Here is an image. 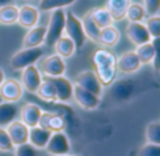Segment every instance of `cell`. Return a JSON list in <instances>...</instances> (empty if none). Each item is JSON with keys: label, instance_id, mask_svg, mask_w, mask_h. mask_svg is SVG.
I'll return each mask as SVG.
<instances>
[{"label": "cell", "instance_id": "23", "mask_svg": "<svg viewBox=\"0 0 160 156\" xmlns=\"http://www.w3.org/2000/svg\"><path fill=\"white\" fill-rule=\"evenodd\" d=\"M119 30L114 25H108L100 30V35H98V42L104 47H114L117 42L119 41Z\"/></svg>", "mask_w": 160, "mask_h": 156}, {"label": "cell", "instance_id": "31", "mask_svg": "<svg viewBox=\"0 0 160 156\" xmlns=\"http://www.w3.org/2000/svg\"><path fill=\"white\" fill-rule=\"evenodd\" d=\"M145 137H146L148 143H156L160 145V123L159 121H153L146 127L145 131Z\"/></svg>", "mask_w": 160, "mask_h": 156}, {"label": "cell", "instance_id": "18", "mask_svg": "<svg viewBox=\"0 0 160 156\" xmlns=\"http://www.w3.org/2000/svg\"><path fill=\"white\" fill-rule=\"evenodd\" d=\"M51 134L52 132L49 129H45L42 127H32L30 128V132H28V143L31 146H34L35 149H45L48 141L51 138Z\"/></svg>", "mask_w": 160, "mask_h": 156}, {"label": "cell", "instance_id": "5", "mask_svg": "<svg viewBox=\"0 0 160 156\" xmlns=\"http://www.w3.org/2000/svg\"><path fill=\"white\" fill-rule=\"evenodd\" d=\"M70 141L63 131L52 132L48 141L45 151L49 156H65L70 153Z\"/></svg>", "mask_w": 160, "mask_h": 156}, {"label": "cell", "instance_id": "19", "mask_svg": "<svg viewBox=\"0 0 160 156\" xmlns=\"http://www.w3.org/2000/svg\"><path fill=\"white\" fill-rule=\"evenodd\" d=\"M45 34H47V27L45 25H35V27L30 28L24 37V41H22L24 48L41 47L45 41Z\"/></svg>", "mask_w": 160, "mask_h": 156}, {"label": "cell", "instance_id": "13", "mask_svg": "<svg viewBox=\"0 0 160 156\" xmlns=\"http://www.w3.org/2000/svg\"><path fill=\"white\" fill-rule=\"evenodd\" d=\"M141 62L135 51L124 52L117 58V70L121 73H133L141 69Z\"/></svg>", "mask_w": 160, "mask_h": 156}, {"label": "cell", "instance_id": "39", "mask_svg": "<svg viewBox=\"0 0 160 156\" xmlns=\"http://www.w3.org/2000/svg\"><path fill=\"white\" fill-rule=\"evenodd\" d=\"M4 72H3V69H0V86H2V83L4 82Z\"/></svg>", "mask_w": 160, "mask_h": 156}, {"label": "cell", "instance_id": "11", "mask_svg": "<svg viewBox=\"0 0 160 156\" xmlns=\"http://www.w3.org/2000/svg\"><path fill=\"white\" fill-rule=\"evenodd\" d=\"M127 37L136 47L152 41V37L149 35V33L146 30V25L143 23H129L127 25Z\"/></svg>", "mask_w": 160, "mask_h": 156}, {"label": "cell", "instance_id": "37", "mask_svg": "<svg viewBox=\"0 0 160 156\" xmlns=\"http://www.w3.org/2000/svg\"><path fill=\"white\" fill-rule=\"evenodd\" d=\"M143 7L148 16H156L160 10V0H143Z\"/></svg>", "mask_w": 160, "mask_h": 156}, {"label": "cell", "instance_id": "24", "mask_svg": "<svg viewBox=\"0 0 160 156\" xmlns=\"http://www.w3.org/2000/svg\"><path fill=\"white\" fill-rule=\"evenodd\" d=\"M53 48L56 51V55H59L61 58H70L76 52V47L73 44V41L66 35H62L56 41V44L53 45Z\"/></svg>", "mask_w": 160, "mask_h": 156}, {"label": "cell", "instance_id": "12", "mask_svg": "<svg viewBox=\"0 0 160 156\" xmlns=\"http://www.w3.org/2000/svg\"><path fill=\"white\" fill-rule=\"evenodd\" d=\"M6 131H7L14 148L28 142V132H30V128H28L25 124H22L21 121L14 120L13 123H10L6 127Z\"/></svg>", "mask_w": 160, "mask_h": 156}, {"label": "cell", "instance_id": "8", "mask_svg": "<svg viewBox=\"0 0 160 156\" xmlns=\"http://www.w3.org/2000/svg\"><path fill=\"white\" fill-rule=\"evenodd\" d=\"M42 75L39 72V69L35 65H31V66L22 69L21 73V86L22 89H25L30 93H37L38 87L42 83Z\"/></svg>", "mask_w": 160, "mask_h": 156}, {"label": "cell", "instance_id": "10", "mask_svg": "<svg viewBox=\"0 0 160 156\" xmlns=\"http://www.w3.org/2000/svg\"><path fill=\"white\" fill-rule=\"evenodd\" d=\"M52 82L53 87H55L56 93V101L59 103H69L73 98V83L66 79L65 76H59V78H49Z\"/></svg>", "mask_w": 160, "mask_h": 156}, {"label": "cell", "instance_id": "38", "mask_svg": "<svg viewBox=\"0 0 160 156\" xmlns=\"http://www.w3.org/2000/svg\"><path fill=\"white\" fill-rule=\"evenodd\" d=\"M8 4H13V0H0V8Z\"/></svg>", "mask_w": 160, "mask_h": 156}, {"label": "cell", "instance_id": "22", "mask_svg": "<svg viewBox=\"0 0 160 156\" xmlns=\"http://www.w3.org/2000/svg\"><path fill=\"white\" fill-rule=\"evenodd\" d=\"M135 86H133V82L131 80H122V82H117L115 84L112 83V89H111V96L117 100L122 101L129 98V96L133 93Z\"/></svg>", "mask_w": 160, "mask_h": 156}, {"label": "cell", "instance_id": "33", "mask_svg": "<svg viewBox=\"0 0 160 156\" xmlns=\"http://www.w3.org/2000/svg\"><path fill=\"white\" fill-rule=\"evenodd\" d=\"M65 120L61 114H53L51 113L49 117V123H48V129L51 132H58V131H63L65 129Z\"/></svg>", "mask_w": 160, "mask_h": 156}, {"label": "cell", "instance_id": "26", "mask_svg": "<svg viewBox=\"0 0 160 156\" xmlns=\"http://www.w3.org/2000/svg\"><path fill=\"white\" fill-rule=\"evenodd\" d=\"M37 96L45 101H56L55 87H53L52 82L49 80V78L42 79L41 86L38 87V90H37Z\"/></svg>", "mask_w": 160, "mask_h": 156}, {"label": "cell", "instance_id": "21", "mask_svg": "<svg viewBox=\"0 0 160 156\" xmlns=\"http://www.w3.org/2000/svg\"><path fill=\"white\" fill-rule=\"evenodd\" d=\"M17 114H18V107L16 103H7V101L0 103V127L6 128L8 124L16 120Z\"/></svg>", "mask_w": 160, "mask_h": 156}, {"label": "cell", "instance_id": "9", "mask_svg": "<svg viewBox=\"0 0 160 156\" xmlns=\"http://www.w3.org/2000/svg\"><path fill=\"white\" fill-rule=\"evenodd\" d=\"M22 89L21 83L16 79H4V82L0 86V96L3 101L7 103H16L22 97Z\"/></svg>", "mask_w": 160, "mask_h": 156}, {"label": "cell", "instance_id": "27", "mask_svg": "<svg viewBox=\"0 0 160 156\" xmlns=\"http://www.w3.org/2000/svg\"><path fill=\"white\" fill-rule=\"evenodd\" d=\"M91 17H93L94 23L97 24V27L100 30L104 27H108V25H112V23H114L105 7H97L94 10H91Z\"/></svg>", "mask_w": 160, "mask_h": 156}, {"label": "cell", "instance_id": "41", "mask_svg": "<svg viewBox=\"0 0 160 156\" xmlns=\"http://www.w3.org/2000/svg\"><path fill=\"white\" fill-rule=\"evenodd\" d=\"M65 156H73V155H70V153H69V155H65Z\"/></svg>", "mask_w": 160, "mask_h": 156}, {"label": "cell", "instance_id": "3", "mask_svg": "<svg viewBox=\"0 0 160 156\" xmlns=\"http://www.w3.org/2000/svg\"><path fill=\"white\" fill-rule=\"evenodd\" d=\"M63 31H65V11L62 8L53 10L49 17L44 44L49 48H53L56 41L63 35Z\"/></svg>", "mask_w": 160, "mask_h": 156}, {"label": "cell", "instance_id": "17", "mask_svg": "<svg viewBox=\"0 0 160 156\" xmlns=\"http://www.w3.org/2000/svg\"><path fill=\"white\" fill-rule=\"evenodd\" d=\"M18 114H20V121H21L22 124H25L28 128H32V127L38 125V121L42 114V110H41V107L37 106V104L27 103L21 107Z\"/></svg>", "mask_w": 160, "mask_h": 156}, {"label": "cell", "instance_id": "6", "mask_svg": "<svg viewBox=\"0 0 160 156\" xmlns=\"http://www.w3.org/2000/svg\"><path fill=\"white\" fill-rule=\"evenodd\" d=\"M38 69L41 72V75H44L45 78H59V76L65 75L66 63H65L63 58L53 53V55L47 56L42 61L41 68H38Z\"/></svg>", "mask_w": 160, "mask_h": 156}, {"label": "cell", "instance_id": "20", "mask_svg": "<svg viewBox=\"0 0 160 156\" xmlns=\"http://www.w3.org/2000/svg\"><path fill=\"white\" fill-rule=\"evenodd\" d=\"M131 3L132 0H107L105 8L108 10L112 21L115 23L125 18V14H127V10Z\"/></svg>", "mask_w": 160, "mask_h": 156}, {"label": "cell", "instance_id": "16", "mask_svg": "<svg viewBox=\"0 0 160 156\" xmlns=\"http://www.w3.org/2000/svg\"><path fill=\"white\" fill-rule=\"evenodd\" d=\"M136 55L139 58L141 65H149L153 62L156 56H159V38H152L148 44L136 47Z\"/></svg>", "mask_w": 160, "mask_h": 156}, {"label": "cell", "instance_id": "15", "mask_svg": "<svg viewBox=\"0 0 160 156\" xmlns=\"http://www.w3.org/2000/svg\"><path fill=\"white\" fill-rule=\"evenodd\" d=\"M39 20V10L31 4H24L18 7V17H17V23L24 28H32L38 25Z\"/></svg>", "mask_w": 160, "mask_h": 156}, {"label": "cell", "instance_id": "1", "mask_svg": "<svg viewBox=\"0 0 160 156\" xmlns=\"http://www.w3.org/2000/svg\"><path fill=\"white\" fill-rule=\"evenodd\" d=\"M93 63L96 66L94 72H96L101 86H111L115 82L117 73H118L117 56L104 48H97L93 53Z\"/></svg>", "mask_w": 160, "mask_h": 156}, {"label": "cell", "instance_id": "35", "mask_svg": "<svg viewBox=\"0 0 160 156\" xmlns=\"http://www.w3.org/2000/svg\"><path fill=\"white\" fill-rule=\"evenodd\" d=\"M0 151L2 152L14 151V146H13V143H11L7 131H6V128H2V127H0Z\"/></svg>", "mask_w": 160, "mask_h": 156}, {"label": "cell", "instance_id": "34", "mask_svg": "<svg viewBox=\"0 0 160 156\" xmlns=\"http://www.w3.org/2000/svg\"><path fill=\"white\" fill-rule=\"evenodd\" d=\"M14 156H38V149L31 146L30 143H22V145L16 146L14 149Z\"/></svg>", "mask_w": 160, "mask_h": 156}, {"label": "cell", "instance_id": "29", "mask_svg": "<svg viewBox=\"0 0 160 156\" xmlns=\"http://www.w3.org/2000/svg\"><path fill=\"white\" fill-rule=\"evenodd\" d=\"M17 17H18V7L17 6L8 4L0 8V24H14V23H17Z\"/></svg>", "mask_w": 160, "mask_h": 156}, {"label": "cell", "instance_id": "30", "mask_svg": "<svg viewBox=\"0 0 160 156\" xmlns=\"http://www.w3.org/2000/svg\"><path fill=\"white\" fill-rule=\"evenodd\" d=\"M78 0H39L38 10L39 11H53L58 8H63L73 4Z\"/></svg>", "mask_w": 160, "mask_h": 156}, {"label": "cell", "instance_id": "36", "mask_svg": "<svg viewBox=\"0 0 160 156\" xmlns=\"http://www.w3.org/2000/svg\"><path fill=\"white\" fill-rule=\"evenodd\" d=\"M138 156H160V145L146 142L141 149H139Z\"/></svg>", "mask_w": 160, "mask_h": 156}, {"label": "cell", "instance_id": "28", "mask_svg": "<svg viewBox=\"0 0 160 156\" xmlns=\"http://www.w3.org/2000/svg\"><path fill=\"white\" fill-rule=\"evenodd\" d=\"M125 17L128 18L129 23H142L145 20V17H146V11H145L143 4H141V3H131Z\"/></svg>", "mask_w": 160, "mask_h": 156}, {"label": "cell", "instance_id": "7", "mask_svg": "<svg viewBox=\"0 0 160 156\" xmlns=\"http://www.w3.org/2000/svg\"><path fill=\"white\" fill-rule=\"evenodd\" d=\"M75 84L96 94L97 97H101L102 94V86L94 70H84V72L79 73L75 78Z\"/></svg>", "mask_w": 160, "mask_h": 156}, {"label": "cell", "instance_id": "4", "mask_svg": "<svg viewBox=\"0 0 160 156\" xmlns=\"http://www.w3.org/2000/svg\"><path fill=\"white\" fill-rule=\"evenodd\" d=\"M44 55V48L34 47V48H22L16 52L10 59V68L14 70H22L25 68L35 65L41 56Z\"/></svg>", "mask_w": 160, "mask_h": 156}, {"label": "cell", "instance_id": "25", "mask_svg": "<svg viewBox=\"0 0 160 156\" xmlns=\"http://www.w3.org/2000/svg\"><path fill=\"white\" fill-rule=\"evenodd\" d=\"M82 25L84 30L86 38H90L91 41L98 42V35H100V28L97 27V24L94 23L93 17H91V10L87 11L84 14V17L82 18Z\"/></svg>", "mask_w": 160, "mask_h": 156}, {"label": "cell", "instance_id": "32", "mask_svg": "<svg viewBox=\"0 0 160 156\" xmlns=\"http://www.w3.org/2000/svg\"><path fill=\"white\" fill-rule=\"evenodd\" d=\"M145 25H146V30L152 38H159L160 37V17H159V14L150 16L149 18L146 20Z\"/></svg>", "mask_w": 160, "mask_h": 156}, {"label": "cell", "instance_id": "14", "mask_svg": "<svg viewBox=\"0 0 160 156\" xmlns=\"http://www.w3.org/2000/svg\"><path fill=\"white\" fill-rule=\"evenodd\" d=\"M73 98L84 110H94L100 106V97L76 84H73Z\"/></svg>", "mask_w": 160, "mask_h": 156}, {"label": "cell", "instance_id": "2", "mask_svg": "<svg viewBox=\"0 0 160 156\" xmlns=\"http://www.w3.org/2000/svg\"><path fill=\"white\" fill-rule=\"evenodd\" d=\"M66 37H69L76 47V51H80L86 42L84 30L82 25V20L72 11H65V31Z\"/></svg>", "mask_w": 160, "mask_h": 156}, {"label": "cell", "instance_id": "40", "mask_svg": "<svg viewBox=\"0 0 160 156\" xmlns=\"http://www.w3.org/2000/svg\"><path fill=\"white\" fill-rule=\"evenodd\" d=\"M0 103H3V98H2V96H0Z\"/></svg>", "mask_w": 160, "mask_h": 156}]
</instances>
